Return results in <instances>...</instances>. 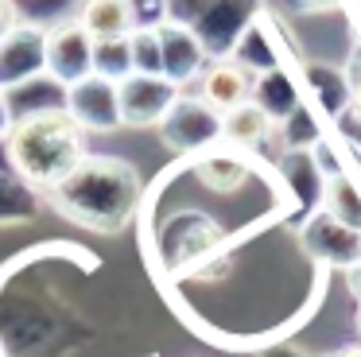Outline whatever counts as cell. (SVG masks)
I'll use <instances>...</instances> for the list:
<instances>
[{
  "mask_svg": "<svg viewBox=\"0 0 361 357\" xmlns=\"http://www.w3.org/2000/svg\"><path fill=\"white\" fill-rule=\"evenodd\" d=\"M86 128L71 109H43L12 128L8 159L32 186H59L82 167Z\"/></svg>",
  "mask_w": 361,
  "mask_h": 357,
  "instance_id": "cell-1",
  "label": "cell"
},
{
  "mask_svg": "<svg viewBox=\"0 0 361 357\" xmlns=\"http://www.w3.org/2000/svg\"><path fill=\"white\" fill-rule=\"evenodd\" d=\"M43 66L59 85H74L97 70V39L82 20H63L43 35Z\"/></svg>",
  "mask_w": 361,
  "mask_h": 357,
  "instance_id": "cell-2",
  "label": "cell"
},
{
  "mask_svg": "<svg viewBox=\"0 0 361 357\" xmlns=\"http://www.w3.org/2000/svg\"><path fill=\"white\" fill-rule=\"evenodd\" d=\"M179 109V85L164 74H128L121 82L125 124H164Z\"/></svg>",
  "mask_w": 361,
  "mask_h": 357,
  "instance_id": "cell-3",
  "label": "cell"
},
{
  "mask_svg": "<svg viewBox=\"0 0 361 357\" xmlns=\"http://www.w3.org/2000/svg\"><path fill=\"white\" fill-rule=\"evenodd\" d=\"M66 109L82 121L86 132H109L117 124H125V113H121V82L105 74H90L82 82L66 85Z\"/></svg>",
  "mask_w": 361,
  "mask_h": 357,
  "instance_id": "cell-4",
  "label": "cell"
},
{
  "mask_svg": "<svg viewBox=\"0 0 361 357\" xmlns=\"http://www.w3.org/2000/svg\"><path fill=\"white\" fill-rule=\"evenodd\" d=\"M159 31V59H164V78H171L175 85L195 82L198 74H206V47L183 23H156Z\"/></svg>",
  "mask_w": 361,
  "mask_h": 357,
  "instance_id": "cell-5",
  "label": "cell"
},
{
  "mask_svg": "<svg viewBox=\"0 0 361 357\" xmlns=\"http://www.w3.org/2000/svg\"><path fill=\"white\" fill-rule=\"evenodd\" d=\"M245 101H252V82L245 74V66H237V62H214L202 74V105L206 109L226 116L229 109L245 105Z\"/></svg>",
  "mask_w": 361,
  "mask_h": 357,
  "instance_id": "cell-6",
  "label": "cell"
},
{
  "mask_svg": "<svg viewBox=\"0 0 361 357\" xmlns=\"http://www.w3.org/2000/svg\"><path fill=\"white\" fill-rule=\"evenodd\" d=\"M82 23L97 43H113L133 31V0H86Z\"/></svg>",
  "mask_w": 361,
  "mask_h": 357,
  "instance_id": "cell-7",
  "label": "cell"
},
{
  "mask_svg": "<svg viewBox=\"0 0 361 357\" xmlns=\"http://www.w3.org/2000/svg\"><path fill=\"white\" fill-rule=\"evenodd\" d=\"M268 128H272V116H268V109L257 105V101H245V105L229 109V113L221 116V132H226V140L229 144H241V147L260 144V140L268 136Z\"/></svg>",
  "mask_w": 361,
  "mask_h": 357,
  "instance_id": "cell-8",
  "label": "cell"
},
{
  "mask_svg": "<svg viewBox=\"0 0 361 357\" xmlns=\"http://www.w3.org/2000/svg\"><path fill=\"white\" fill-rule=\"evenodd\" d=\"M128 59H133V74H164L159 31L156 28H133L128 31Z\"/></svg>",
  "mask_w": 361,
  "mask_h": 357,
  "instance_id": "cell-9",
  "label": "cell"
},
{
  "mask_svg": "<svg viewBox=\"0 0 361 357\" xmlns=\"http://www.w3.org/2000/svg\"><path fill=\"white\" fill-rule=\"evenodd\" d=\"M20 31V8L16 0H0V43H8Z\"/></svg>",
  "mask_w": 361,
  "mask_h": 357,
  "instance_id": "cell-10",
  "label": "cell"
},
{
  "mask_svg": "<svg viewBox=\"0 0 361 357\" xmlns=\"http://www.w3.org/2000/svg\"><path fill=\"white\" fill-rule=\"evenodd\" d=\"M350 291L357 295V303H361V264H353V268H350Z\"/></svg>",
  "mask_w": 361,
  "mask_h": 357,
  "instance_id": "cell-11",
  "label": "cell"
},
{
  "mask_svg": "<svg viewBox=\"0 0 361 357\" xmlns=\"http://www.w3.org/2000/svg\"><path fill=\"white\" fill-rule=\"evenodd\" d=\"M334 357H361V341H357V346H345L342 353H334Z\"/></svg>",
  "mask_w": 361,
  "mask_h": 357,
  "instance_id": "cell-12",
  "label": "cell"
},
{
  "mask_svg": "<svg viewBox=\"0 0 361 357\" xmlns=\"http://www.w3.org/2000/svg\"><path fill=\"white\" fill-rule=\"evenodd\" d=\"M353 109H357V113H361V85H357V90H353Z\"/></svg>",
  "mask_w": 361,
  "mask_h": 357,
  "instance_id": "cell-13",
  "label": "cell"
},
{
  "mask_svg": "<svg viewBox=\"0 0 361 357\" xmlns=\"http://www.w3.org/2000/svg\"><path fill=\"white\" fill-rule=\"evenodd\" d=\"M353 322H357V334H361V303H357V315H353Z\"/></svg>",
  "mask_w": 361,
  "mask_h": 357,
  "instance_id": "cell-14",
  "label": "cell"
}]
</instances>
